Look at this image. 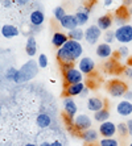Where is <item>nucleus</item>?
I'll return each instance as SVG.
<instances>
[{"instance_id": "c756f323", "label": "nucleus", "mask_w": 132, "mask_h": 146, "mask_svg": "<svg viewBox=\"0 0 132 146\" xmlns=\"http://www.w3.org/2000/svg\"><path fill=\"white\" fill-rule=\"evenodd\" d=\"M17 71H19V70H16V68H13V67L8 68V70H7V74H5V76H7L8 80L15 82V79H16V76H17Z\"/></svg>"}, {"instance_id": "aec40b11", "label": "nucleus", "mask_w": 132, "mask_h": 146, "mask_svg": "<svg viewBox=\"0 0 132 146\" xmlns=\"http://www.w3.org/2000/svg\"><path fill=\"white\" fill-rule=\"evenodd\" d=\"M112 23H114L112 17L110 16V15H105V16H101L98 19L96 25H98V28L101 29V31H107V29H110V28H111Z\"/></svg>"}, {"instance_id": "b1692460", "label": "nucleus", "mask_w": 132, "mask_h": 146, "mask_svg": "<svg viewBox=\"0 0 132 146\" xmlns=\"http://www.w3.org/2000/svg\"><path fill=\"white\" fill-rule=\"evenodd\" d=\"M68 37L69 40H73V41H81L82 38H85V32L82 31L81 28H75V29L69 32Z\"/></svg>"}, {"instance_id": "39448f33", "label": "nucleus", "mask_w": 132, "mask_h": 146, "mask_svg": "<svg viewBox=\"0 0 132 146\" xmlns=\"http://www.w3.org/2000/svg\"><path fill=\"white\" fill-rule=\"evenodd\" d=\"M128 91V87L122 80H112L109 84V92L112 98H122Z\"/></svg>"}, {"instance_id": "7ed1b4c3", "label": "nucleus", "mask_w": 132, "mask_h": 146, "mask_svg": "<svg viewBox=\"0 0 132 146\" xmlns=\"http://www.w3.org/2000/svg\"><path fill=\"white\" fill-rule=\"evenodd\" d=\"M64 72V80L66 86L75 84V83H81L83 79V74L79 71V68H75L74 66H70L69 68L62 70Z\"/></svg>"}, {"instance_id": "f257e3e1", "label": "nucleus", "mask_w": 132, "mask_h": 146, "mask_svg": "<svg viewBox=\"0 0 132 146\" xmlns=\"http://www.w3.org/2000/svg\"><path fill=\"white\" fill-rule=\"evenodd\" d=\"M83 53V48L78 41L69 40L66 44L57 50V59L61 62L62 65L70 63L73 65L77 59H79Z\"/></svg>"}, {"instance_id": "09e8293b", "label": "nucleus", "mask_w": 132, "mask_h": 146, "mask_svg": "<svg viewBox=\"0 0 132 146\" xmlns=\"http://www.w3.org/2000/svg\"><path fill=\"white\" fill-rule=\"evenodd\" d=\"M0 31H1V29H0Z\"/></svg>"}, {"instance_id": "2f4dec72", "label": "nucleus", "mask_w": 132, "mask_h": 146, "mask_svg": "<svg viewBox=\"0 0 132 146\" xmlns=\"http://www.w3.org/2000/svg\"><path fill=\"white\" fill-rule=\"evenodd\" d=\"M105 41H106V44H111V42H114V41H115V33H114V32H111V31L106 32Z\"/></svg>"}, {"instance_id": "c03bdc74", "label": "nucleus", "mask_w": 132, "mask_h": 146, "mask_svg": "<svg viewBox=\"0 0 132 146\" xmlns=\"http://www.w3.org/2000/svg\"><path fill=\"white\" fill-rule=\"evenodd\" d=\"M128 13H129V15H132V5L128 8Z\"/></svg>"}, {"instance_id": "f8f14e48", "label": "nucleus", "mask_w": 132, "mask_h": 146, "mask_svg": "<svg viewBox=\"0 0 132 146\" xmlns=\"http://www.w3.org/2000/svg\"><path fill=\"white\" fill-rule=\"evenodd\" d=\"M116 112L120 116H124V117L132 115V103L129 100H122L116 106Z\"/></svg>"}, {"instance_id": "6ab92c4d", "label": "nucleus", "mask_w": 132, "mask_h": 146, "mask_svg": "<svg viewBox=\"0 0 132 146\" xmlns=\"http://www.w3.org/2000/svg\"><path fill=\"white\" fill-rule=\"evenodd\" d=\"M88 12H90L88 8H79V11H77V13L74 15V17L78 23V27L85 25L88 21Z\"/></svg>"}, {"instance_id": "4be33fe9", "label": "nucleus", "mask_w": 132, "mask_h": 146, "mask_svg": "<svg viewBox=\"0 0 132 146\" xmlns=\"http://www.w3.org/2000/svg\"><path fill=\"white\" fill-rule=\"evenodd\" d=\"M25 51L29 57H33L36 53H37V42L34 40V37H28L27 40V45H25Z\"/></svg>"}, {"instance_id": "a878e982", "label": "nucleus", "mask_w": 132, "mask_h": 146, "mask_svg": "<svg viewBox=\"0 0 132 146\" xmlns=\"http://www.w3.org/2000/svg\"><path fill=\"white\" fill-rule=\"evenodd\" d=\"M99 146H119V142L118 139L115 138H103L101 139V142H99Z\"/></svg>"}, {"instance_id": "58836bf2", "label": "nucleus", "mask_w": 132, "mask_h": 146, "mask_svg": "<svg viewBox=\"0 0 132 146\" xmlns=\"http://www.w3.org/2000/svg\"><path fill=\"white\" fill-rule=\"evenodd\" d=\"M50 146H64V145H62V142H60V141H53V142L50 143Z\"/></svg>"}, {"instance_id": "6e6552de", "label": "nucleus", "mask_w": 132, "mask_h": 146, "mask_svg": "<svg viewBox=\"0 0 132 146\" xmlns=\"http://www.w3.org/2000/svg\"><path fill=\"white\" fill-rule=\"evenodd\" d=\"M101 36H102V31L98 28V25H90L85 31V40L90 45H94L101 38Z\"/></svg>"}, {"instance_id": "bb28decb", "label": "nucleus", "mask_w": 132, "mask_h": 146, "mask_svg": "<svg viewBox=\"0 0 132 146\" xmlns=\"http://www.w3.org/2000/svg\"><path fill=\"white\" fill-rule=\"evenodd\" d=\"M127 17H128V13H125V15H122L120 12H118L115 16V23L116 24H119V27H122V25H125L127 23Z\"/></svg>"}, {"instance_id": "79ce46f5", "label": "nucleus", "mask_w": 132, "mask_h": 146, "mask_svg": "<svg viewBox=\"0 0 132 146\" xmlns=\"http://www.w3.org/2000/svg\"><path fill=\"white\" fill-rule=\"evenodd\" d=\"M40 146H50V143H49V142H42Z\"/></svg>"}, {"instance_id": "393cba45", "label": "nucleus", "mask_w": 132, "mask_h": 146, "mask_svg": "<svg viewBox=\"0 0 132 146\" xmlns=\"http://www.w3.org/2000/svg\"><path fill=\"white\" fill-rule=\"evenodd\" d=\"M94 119H95V121H98V122L109 121V119H110V112H109V109L103 108L102 111H98V112H95Z\"/></svg>"}, {"instance_id": "37998d69", "label": "nucleus", "mask_w": 132, "mask_h": 146, "mask_svg": "<svg viewBox=\"0 0 132 146\" xmlns=\"http://www.w3.org/2000/svg\"><path fill=\"white\" fill-rule=\"evenodd\" d=\"M4 5H5V7H8V5H9V1H8V0H5V1H4Z\"/></svg>"}, {"instance_id": "f03ea898", "label": "nucleus", "mask_w": 132, "mask_h": 146, "mask_svg": "<svg viewBox=\"0 0 132 146\" xmlns=\"http://www.w3.org/2000/svg\"><path fill=\"white\" fill-rule=\"evenodd\" d=\"M37 66L34 63V61H29L27 62L23 67L17 71V76L15 79V83H23V82H27L29 79H32L34 75L37 74Z\"/></svg>"}, {"instance_id": "4c0bfd02", "label": "nucleus", "mask_w": 132, "mask_h": 146, "mask_svg": "<svg viewBox=\"0 0 132 146\" xmlns=\"http://www.w3.org/2000/svg\"><path fill=\"white\" fill-rule=\"evenodd\" d=\"M29 0H16V3L17 4H20V5H25V4L28 3Z\"/></svg>"}, {"instance_id": "9b49d317", "label": "nucleus", "mask_w": 132, "mask_h": 146, "mask_svg": "<svg viewBox=\"0 0 132 146\" xmlns=\"http://www.w3.org/2000/svg\"><path fill=\"white\" fill-rule=\"evenodd\" d=\"M105 108V102L102 100L101 98H90L87 100V109L88 111H91V112H98V111H102V109Z\"/></svg>"}, {"instance_id": "ea45409f", "label": "nucleus", "mask_w": 132, "mask_h": 146, "mask_svg": "<svg viewBox=\"0 0 132 146\" xmlns=\"http://www.w3.org/2000/svg\"><path fill=\"white\" fill-rule=\"evenodd\" d=\"M123 4H124V5H125V7H131V5H132V0H124V3H123Z\"/></svg>"}, {"instance_id": "423d86ee", "label": "nucleus", "mask_w": 132, "mask_h": 146, "mask_svg": "<svg viewBox=\"0 0 132 146\" xmlns=\"http://www.w3.org/2000/svg\"><path fill=\"white\" fill-rule=\"evenodd\" d=\"M73 125L79 132H85V130L91 128V120L87 115H78L73 120Z\"/></svg>"}, {"instance_id": "ddd939ff", "label": "nucleus", "mask_w": 132, "mask_h": 146, "mask_svg": "<svg viewBox=\"0 0 132 146\" xmlns=\"http://www.w3.org/2000/svg\"><path fill=\"white\" fill-rule=\"evenodd\" d=\"M85 90V84L83 83H75V84H70L66 87L65 90V95L69 96V98H73V96H78L81 95L82 91Z\"/></svg>"}, {"instance_id": "de8ad7c7", "label": "nucleus", "mask_w": 132, "mask_h": 146, "mask_svg": "<svg viewBox=\"0 0 132 146\" xmlns=\"http://www.w3.org/2000/svg\"><path fill=\"white\" fill-rule=\"evenodd\" d=\"M128 146H132V142H131V143H129V145H128Z\"/></svg>"}, {"instance_id": "c85d7f7f", "label": "nucleus", "mask_w": 132, "mask_h": 146, "mask_svg": "<svg viewBox=\"0 0 132 146\" xmlns=\"http://www.w3.org/2000/svg\"><path fill=\"white\" fill-rule=\"evenodd\" d=\"M65 16H66V13H65L64 7H57V8L54 9V17H56V20L61 21Z\"/></svg>"}, {"instance_id": "4468645a", "label": "nucleus", "mask_w": 132, "mask_h": 146, "mask_svg": "<svg viewBox=\"0 0 132 146\" xmlns=\"http://www.w3.org/2000/svg\"><path fill=\"white\" fill-rule=\"evenodd\" d=\"M60 24H61L62 28L69 29V31H73V29L78 28V23H77V20H75L74 15H66V16L60 21Z\"/></svg>"}, {"instance_id": "5701e85b", "label": "nucleus", "mask_w": 132, "mask_h": 146, "mask_svg": "<svg viewBox=\"0 0 132 146\" xmlns=\"http://www.w3.org/2000/svg\"><path fill=\"white\" fill-rule=\"evenodd\" d=\"M82 138L85 139V142H88V143L95 142V141L98 139V132L90 128V129L82 132Z\"/></svg>"}, {"instance_id": "72a5a7b5", "label": "nucleus", "mask_w": 132, "mask_h": 146, "mask_svg": "<svg viewBox=\"0 0 132 146\" xmlns=\"http://www.w3.org/2000/svg\"><path fill=\"white\" fill-rule=\"evenodd\" d=\"M124 75L127 76V79H131L132 80V67H127L124 70Z\"/></svg>"}, {"instance_id": "473e14b6", "label": "nucleus", "mask_w": 132, "mask_h": 146, "mask_svg": "<svg viewBox=\"0 0 132 146\" xmlns=\"http://www.w3.org/2000/svg\"><path fill=\"white\" fill-rule=\"evenodd\" d=\"M118 53H119V55H120V57L125 58V57H128L129 50H128V48H127V46H120V48H119V50H118Z\"/></svg>"}, {"instance_id": "a19ab883", "label": "nucleus", "mask_w": 132, "mask_h": 146, "mask_svg": "<svg viewBox=\"0 0 132 146\" xmlns=\"http://www.w3.org/2000/svg\"><path fill=\"white\" fill-rule=\"evenodd\" d=\"M112 4V0H105V5L106 7H109V5H111Z\"/></svg>"}, {"instance_id": "c9c22d12", "label": "nucleus", "mask_w": 132, "mask_h": 146, "mask_svg": "<svg viewBox=\"0 0 132 146\" xmlns=\"http://www.w3.org/2000/svg\"><path fill=\"white\" fill-rule=\"evenodd\" d=\"M124 100H129V102H131L132 100V91H129L128 90V91L125 92L124 94Z\"/></svg>"}, {"instance_id": "dca6fc26", "label": "nucleus", "mask_w": 132, "mask_h": 146, "mask_svg": "<svg viewBox=\"0 0 132 146\" xmlns=\"http://www.w3.org/2000/svg\"><path fill=\"white\" fill-rule=\"evenodd\" d=\"M1 36L5 38H13L16 36H19V29H17L15 25H11V24H5L1 27Z\"/></svg>"}, {"instance_id": "9d476101", "label": "nucleus", "mask_w": 132, "mask_h": 146, "mask_svg": "<svg viewBox=\"0 0 132 146\" xmlns=\"http://www.w3.org/2000/svg\"><path fill=\"white\" fill-rule=\"evenodd\" d=\"M64 111L66 113V117L70 120H74V116L77 115L78 107L75 104V102L71 98H65L64 99Z\"/></svg>"}, {"instance_id": "e433bc0d", "label": "nucleus", "mask_w": 132, "mask_h": 146, "mask_svg": "<svg viewBox=\"0 0 132 146\" xmlns=\"http://www.w3.org/2000/svg\"><path fill=\"white\" fill-rule=\"evenodd\" d=\"M87 95H88V88H87V87H85V90L82 91L81 96H82V98H85V96H87Z\"/></svg>"}, {"instance_id": "1a4fd4ad", "label": "nucleus", "mask_w": 132, "mask_h": 146, "mask_svg": "<svg viewBox=\"0 0 132 146\" xmlns=\"http://www.w3.org/2000/svg\"><path fill=\"white\" fill-rule=\"evenodd\" d=\"M78 68H79V71H81L82 74L88 75L94 71L95 62L92 61L90 57H83L79 59V62H78Z\"/></svg>"}, {"instance_id": "49530a36", "label": "nucleus", "mask_w": 132, "mask_h": 146, "mask_svg": "<svg viewBox=\"0 0 132 146\" xmlns=\"http://www.w3.org/2000/svg\"><path fill=\"white\" fill-rule=\"evenodd\" d=\"M0 113H1V106H0Z\"/></svg>"}, {"instance_id": "20e7f679", "label": "nucleus", "mask_w": 132, "mask_h": 146, "mask_svg": "<svg viewBox=\"0 0 132 146\" xmlns=\"http://www.w3.org/2000/svg\"><path fill=\"white\" fill-rule=\"evenodd\" d=\"M115 40L120 44H128L132 41V25L125 24L119 27L115 32Z\"/></svg>"}, {"instance_id": "7c9ffc66", "label": "nucleus", "mask_w": 132, "mask_h": 146, "mask_svg": "<svg viewBox=\"0 0 132 146\" xmlns=\"http://www.w3.org/2000/svg\"><path fill=\"white\" fill-rule=\"evenodd\" d=\"M37 65L40 68H45L48 66V57L45 54H40L38 55V61H37Z\"/></svg>"}, {"instance_id": "cd10ccee", "label": "nucleus", "mask_w": 132, "mask_h": 146, "mask_svg": "<svg viewBox=\"0 0 132 146\" xmlns=\"http://www.w3.org/2000/svg\"><path fill=\"white\" fill-rule=\"evenodd\" d=\"M116 130L120 136H127L128 134V129H127V122H120L118 126H116Z\"/></svg>"}, {"instance_id": "412c9836", "label": "nucleus", "mask_w": 132, "mask_h": 146, "mask_svg": "<svg viewBox=\"0 0 132 146\" xmlns=\"http://www.w3.org/2000/svg\"><path fill=\"white\" fill-rule=\"evenodd\" d=\"M36 124H37V126L41 128V129H46L52 124L50 116L48 115V113H40L37 116V119H36Z\"/></svg>"}, {"instance_id": "f3484780", "label": "nucleus", "mask_w": 132, "mask_h": 146, "mask_svg": "<svg viewBox=\"0 0 132 146\" xmlns=\"http://www.w3.org/2000/svg\"><path fill=\"white\" fill-rule=\"evenodd\" d=\"M96 55H98L99 58H109L111 57L112 54V49L111 46H110V44H106V42H103V44H99L98 46H96Z\"/></svg>"}, {"instance_id": "2eb2a0df", "label": "nucleus", "mask_w": 132, "mask_h": 146, "mask_svg": "<svg viewBox=\"0 0 132 146\" xmlns=\"http://www.w3.org/2000/svg\"><path fill=\"white\" fill-rule=\"evenodd\" d=\"M69 41V37L68 34L62 33V32H56L54 34H53V37H52V44L54 45L56 48H62L66 42Z\"/></svg>"}, {"instance_id": "f704fd0d", "label": "nucleus", "mask_w": 132, "mask_h": 146, "mask_svg": "<svg viewBox=\"0 0 132 146\" xmlns=\"http://www.w3.org/2000/svg\"><path fill=\"white\" fill-rule=\"evenodd\" d=\"M127 129H128V134L132 136V119L127 121Z\"/></svg>"}, {"instance_id": "a18cd8bd", "label": "nucleus", "mask_w": 132, "mask_h": 146, "mask_svg": "<svg viewBox=\"0 0 132 146\" xmlns=\"http://www.w3.org/2000/svg\"><path fill=\"white\" fill-rule=\"evenodd\" d=\"M24 146H37V145H34V143H27V145H24Z\"/></svg>"}, {"instance_id": "0eeeda50", "label": "nucleus", "mask_w": 132, "mask_h": 146, "mask_svg": "<svg viewBox=\"0 0 132 146\" xmlns=\"http://www.w3.org/2000/svg\"><path fill=\"white\" fill-rule=\"evenodd\" d=\"M116 130V125L112 121H105L101 122L99 125V134L103 136V138H111V137L115 136Z\"/></svg>"}, {"instance_id": "a211bd4d", "label": "nucleus", "mask_w": 132, "mask_h": 146, "mask_svg": "<svg viewBox=\"0 0 132 146\" xmlns=\"http://www.w3.org/2000/svg\"><path fill=\"white\" fill-rule=\"evenodd\" d=\"M29 19H31V24L32 25H34V27H40V25L44 24L45 15L41 9H36L31 13V17H29Z\"/></svg>"}]
</instances>
